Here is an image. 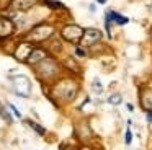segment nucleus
Segmentation results:
<instances>
[{
	"label": "nucleus",
	"instance_id": "20e7f679",
	"mask_svg": "<svg viewBox=\"0 0 152 150\" xmlns=\"http://www.w3.org/2000/svg\"><path fill=\"white\" fill-rule=\"evenodd\" d=\"M111 23H116V25H126V23H128V18L123 16V15H119V13H116V12H108L106 13V21H105L108 33H110V29H111Z\"/></svg>",
	"mask_w": 152,
	"mask_h": 150
},
{
	"label": "nucleus",
	"instance_id": "412c9836",
	"mask_svg": "<svg viewBox=\"0 0 152 150\" xmlns=\"http://www.w3.org/2000/svg\"><path fill=\"white\" fill-rule=\"evenodd\" d=\"M98 2H100V3H105V2H106V0H98Z\"/></svg>",
	"mask_w": 152,
	"mask_h": 150
},
{
	"label": "nucleus",
	"instance_id": "423d86ee",
	"mask_svg": "<svg viewBox=\"0 0 152 150\" xmlns=\"http://www.w3.org/2000/svg\"><path fill=\"white\" fill-rule=\"evenodd\" d=\"M31 52H33V47H31L30 42H21L17 47V51H15V57H17L18 60H28Z\"/></svg>",
	"mask_w": 152,
	"mask_h": 150
},
{
	"label": "nucleus",
	"instance_id": "f03ea898",
	"mask_svg": "<svg viewBox=\"0 0 152 150\" xmlns=\"http://www.w3.org/2000/svg\"><path fill=\"white\" fill-rule=\"evenodd\" d=\"M53 33H54L53 26L39 25V26L33 28L30 33H28V39H30V41H36V42H39V41H46V39L49 38L51 34H53Z\"/></svg>",
	"mask_w": 152,
	"mask_h": 150
},
{
	"label": "nucleus",
	"instance_id": "2eb2a0df",
	"mask_svg": "<svg viewBox=\"0 0 152 150\" xmlns=\"http://www.w3.org/2000/svg\"><path fill=\"white\" fill-rule=\"evenodd\" d=\"M30 124H31V127H33L34 130H38V132L41 134V135H43V134H44V129H43V127H41V126H38V124H34V122H30Z\"/></svg>",
	"mask_w": 152,
	"mask_h": 150
},
{
	"label": "nucleus",
	"instance_id": "7ed1b4c3",
	"mask_svg": "<svg viewBox=\"0 0 152 150\" xmlns=\"http://www.w3.org/2000/svg\"><path fill=\"white\" fill-rule=\"evenodd\" d=\"M83 36V29L77 25H69L62 29V38L70 42H79Z\"/></svg>",
	"mask_w": 152,
	"mask_h": 150
},
{
	"label": "nucleus",
	"instance_id": "4468645a",
	"mask_svg": "<svg viewBox=\"0 0 152 150\" xmlns=\"http://www.w3.org/2000/svg\"><path fill=\"white\" fill-rule=\"evenodd\" d=\"M0 114H2V117H5V121H8V122H12V121H13L10 114H8L7 111H5V108H0Z\"/></svg>",
	"mask_w": 152,
	"mask_h": 150
},
{
	"label": "nucleus",
	"instance_id": "1a4fd4ad",
	"mask_svg": "<svg viewBox=\"0 0 152 150\" xmlns=\"http://www.w3.org/2000/svg\"><path fill=\"white\" fill-rule=\"evenodd\" d=\"M46 59V52L43 51V49H33V52L30 54V57H28L26 62H30V64H36V62H41Z\"/></svg>",
	"mask_w": 152,
	"mask_h": 150
},
{
	"label": "nucleus",
	"instance_id": "9d476101",
	"mask_svg": "<svg viewBox=\"0 0 152 150\" xmlns=\"http://www.w3.org/2000/svg\"><path fill=\"white\" fill-rule=\"evenodd\" d=\"M34 0H13V7L17 10H28L31 8Z\"/></svg>",
	"mask_w": 152,
	"mask_h": 150
},
{
	"label": "nucleus",
	"instance_id": "ddd939ff",
	"mask_svg": "<svg viewBox=\"0 0 152 150\" xmlns=\"http://www.w3.org/2000/svg\"><path fill=\"white\" fill-rule=\"evenodd\" d=\"M46 2V5H49L51 8H62V3L56 2V0H44Z\"/></svg>",
	"mask_w": 152,
	"mask_h": 150
},
{
	"label": "nucleus",
	"instance_id": "39448f33",
	"mask_svg": "<svg viewBox=\"0 0 152 150\" xmlns=\"http://www.w3.org/2000/svg\"><path fill=\"white\" fill-rule=\"evenodd\" d=\"M98 39H100V31H96V29H85L80 42H82L83 46H92V44H95Z\"/></svg>",
	"mask_w": 152,
	"mask_h": 150
},
{
	"label": "nucleus",
	"instance_id": "9b49d317",
	"mask_svg": "<svg viewBox=\"0 0 152 150\" xmlns=\"http://www.w3.org/2000/svg\"><path fill=\"white\" fill-rule=\"evenodd\" d=\"M142 104H144L145 108H149V109H152V88H147L144 93V96H142Z\"/></svg>",
	"mask_w": 152,
	"mask_h": 150
},
{
	"label": "nucleus",
	"instance_id": "f3484780",
	"mask_svg": "<svg viewBox=\"0 0 152 150\" xmlns=\"http://www.w3.org/2000/svg\"><path fill=\"white\" fill-rule=\"evenodd\" d=\"M8 108H10V109H12V111H13V113H15V116H17V117H20V113H18V111H17V108H15L13 104H10V106H8Z\"/></svg>",
	"mask_w": 152,
	"mask_h": 150
},
{
	"label": "nucleus",
	"instance_id": "0eeeda50",
	"mask_svg": "<svg viewBox=\"0 0 152 150\" xmlns=\"http://www.w3.org/2000/svg\"><path fill=\"white\" fill-rule=\"evenodd\" d=\"M15 29V25L10 21L8 18H4V16H0V38H7L13 33Z\"/></svg>",
	"mask_w": 152,
	"mask_h": 150
},
{
	"label": "nucleus",
	"instance_id": "dca6fc26",
	"mask_svg": "<svg viewBox=\"0 0 152 150\" xmlns=\"http://www.w3.org/2000/svg\"><path fill=\"white\" fill-rule=\"evenodd\" d=\"M126 143H131V130H126Z\"/></svg>",
	"mask_w": 152,
	"mask_h": 150
},
{
	"label": "nucleus",
	"instance_id": "a211bd4d",
	"mask_svg": "<svg viewBox=\"0 0 152 150\" xmlns=\"http://www.w3.org/2000/svg\"><path fill=\"white\" fill-rule=\"evenodd\" d=\"M12 0H0V7H2V8H4V7H7L8 3H10Z\"/></svg>",
	"mask_w": 152,
	"mask_h": 150
},
{
	"label": "nucleus",
	"instance_id": "6ab92c4d",
	"mask_svg": "<svg viewBox=\"0 0 152 150\" xmlns=\"http://www.w3.org/2000/svg\"><path fill=\"white\" fill-rule=\"evenodd\" d=\"M77 54H79V55H85V52H83V49L77 47Z\"/></svg>",
	"mask_w": 152,
	"mask_h": 150
},
{
	"label": "nucleus",
	"instance_id": "aec40b11",
	"mask_svg": "<svg viewBox=\"0 0 152 150\" xmlns=\"http://www.w3.org/2000/svg\"><path fill=\"white\" fill-rule=\"evenodd\" d=\"M147 121H149V122H152V113H147Z\"/></svg>",
	"mask_w": 152,
	"mask_h": 150
},
{
	"label": "nucleus",
	"instance_id": "6e6552de",
	"mask_svg": "<svg viewBox=\"0 0 152 150\" xmlns=\"http://www.w3.org/2000/svg\"><path fill=\"white\" fill-rule=\"evenodd\" d=\"M70 85L69 80L62 82L61 85H57V88L54 90V95H57V96H64V100H70V98L74 96V93H75V90H67V87Z\"/></svg>",
	"mask_w": 152,
	"mask_h": 150
},
{
	"label": "nucleus",
	"instance_id": "f8f14e48",
	"mask_svg": "<svg viewBox=\"0 0 152 150\" xmlns=\"http://www.w3.org/2000/svg\"><path fill=\"white\" fill-rule=\"evenodd\" d=\"M108 101H110L111 104H118V103H121V95H118V93H116V95H111V96L108 98Z\"/></svg>",
	"mask_w": 152,
	"mask_h": 150
},
{
	"label": "nucleus",
	"instance_id": "f257e3e1",
	"mask_svg": "<svg viewBox=\"0 0 152 150\" xmlns=\"http://www.w3.org/2000/svg\"><path fill=\"white\" fill-rule=\"evenodd\" d=\"M12 87H13L15 93H17L18 96L26 98V96H30V93H31V83L26 77H23V75H17V77L12 78Z\"/></svg>",
	"mask_w": 152,
	"mask_h": 150
}]
</instances>
